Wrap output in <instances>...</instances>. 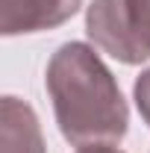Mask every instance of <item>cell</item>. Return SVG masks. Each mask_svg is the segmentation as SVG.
Instances as JSON below:
<instances>
[{
    "label": "cell",
    "mask_w": 150,
    "mask_h": 153,
    "mask_svg": "<svg viewBox=\"0 0 150 153\" xmlns=\"http://www.w3.org/2000/svg\"><path fill=\"white\" fill-rule=\"evenodd\" d=\"M47 94L59 133L74 147L118 144L127 135L130 109L115 74L91 44L65 41L47 62Z\"/></svg>",
    "instance_id": "cell-1"
},
{
    "label": "cell",
    "mask_w": 150,
    "mask_h": 153,
    "mask_svg": "<svg viewBox=\"0 0 150 153\" xmlns=\"http://www.w3.org/2000/svg\"><path fill=\"white\" fill-rule=\"evenodd\" d=\"M85 33L103 53L124 65L150 59V0H94L85 9Z\"/></svg>",
    "instance_id": "cell-2"
},
{
    "label": "cell",
    "mask_w": 150,
    "mask_h": 153,
    "mask_svg": "<svg viewBox=\"0 0 150 153\" xmlns=\"http://www.w3.org/2000/svg\"><path fill=\"white\" fill-rule=\"evenodd\" d=\"M82 0H0V33L6 38L56 30L76 15Z\"/></svg>",
    "instance_id": "cell-3"
},
{
    "label": "cell",
    "mask_w": 150,
    "mask_h": 153,
    "mask_svg": "<svg viewBox=\"0 0 150 153\" xmlns=\"http://www.w3.org/2000/svg\"><path fill=\"white\" fill-rule=\"evenodd\" d=\"M0 153H47L33 106L12 94L0 100Z\"/></svg>",
    "instance_id": "cell-4"
},
{
    "label": "cell",
    "mask_w": 150,
    "mask_h": 153,
    "mask_svg": "<svg viewBox=\"0 0 150 153\" xmlns=\"http://www.w3.org/2000/svg\"><path fill=\"white\" fill-rule=\"evenodd\" d=\"M132 97H135V106H138V112H141V118H144V124L150 127V68L141 71V76L135 79Z\"/></svg>",
    "instance_id": "cell-5"
},
{
    "label": "cell",
    "mask_w": 150,
    "mask_h": 153,
    "mask_svg": "<svg viewBox=\"0 0 150 153\" xmlns=\"http://www.w3.org/2000/svg\"><path fill=\"white\" fill-rule=\"evenodd\" d=\"M79 153H124L115 144H97V147H79Z\"/></svg>",
    "instance_id": "cell-6"
}]
</instances>
